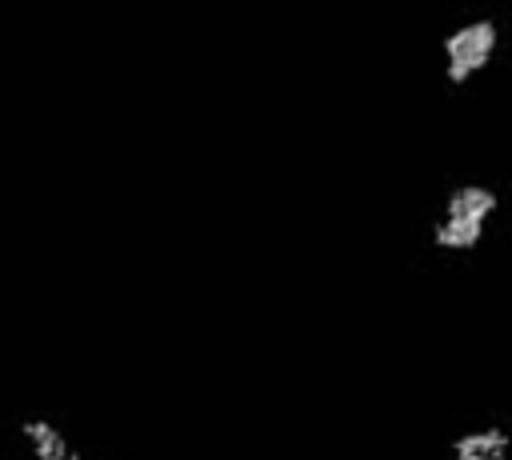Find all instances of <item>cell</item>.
Here are the masks:
<instances>
[{
	"label": "cell",
	"mask_w": 512,
	"mask_h": 460,
	"mask_svg": "<svg viewBox=\"0 0 512 460\" xmlns=\"http://www.w3.org/2000/svg\"><path fill=\"white\" fill-rule=\"evenodd\" d=\"M500 208V192L488 188V184H460L448 192L444 200V212L432 228V244L440 252H476L480 240H484V228L488 220L496 216Z\"/></svg>",
	"instance_id": "cell-1"
},
{
	"label": "cell",
	"mask_w": 512,
	"mask_h": 460,
	"mask_svg": "<svg viewBox=\"0 0 512 460\" xmlns=\"http://www.w3.org/2000/svg\"><path fill=\"white\" fill-rule=\"evenodd\" d=\"M496 48H500V24L496 20L484 16V20L460 24L456 32L444 36V80L452 88L468 84L472 76H480L492 64Z\"/></svg>",
	"instance_id": "cell-2"
},
{
	"label": "cell",
	"mask_w": 512,
	"mask_h": 460,
	"mask_svg": "<svg viewBox=\"0 0 512 460\" xmlns=\"http://www.w3.org/2000/svg\"><path fill=\"white\" fill-rule=\"evenodd\" d=\"M508 456H512V436L500 424L472 428L452 444V460H508Z\"/></svg>",
	"instance_id": "cell-3"
},
{
	"label": "cell",
	"mask_w": 512,
	"mask_h": 460,
	"mask_svg": "<svg viewBox=\"0 0 512 460\" xmlns=\"http://www.w3.org/2000/svg\"><path fill=\"white\" fill-rule=\"evenodd\" d=\"M508 460H512V456H508Z\"/></svg>",
	"instance_id": "cell-5"
},
{
	"label": "cell",
	"mask_w": 512,
	"mask_h": 460,
	"mask_svg": "<svg viewBox=\"0 0 512 460\" xmlns=\"http://www.w3.org/2000/svg\"><path fill=\"white\" fill-rule=\"evenodd\" d=\"M24 436L32 440V448H36L40 460H64V456H72L68 444H64V436H60L48 420H28V424H24Z\"/></svg>",
	"instance_id": "cell-4"
}]
</instances>
